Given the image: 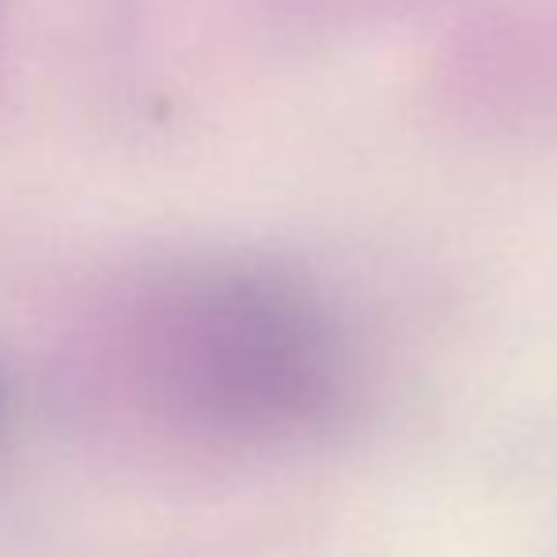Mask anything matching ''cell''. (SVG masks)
Here are the masks:
<instances>
[{
  "instance_id": "cell-1",
  "label": "cell",
  "mask_w": 557,
  "mask_h": 557,
  "mask_svg": "<svg viewBox=\"0 0 557 557\" xmlns=\"http://www.w3.org/2000/svg\"><path fill=\"white\" fill-rule=\"evenodd\" d=\"M0 421H4V387H0Z\"/></svg>"
}]
</instances>
